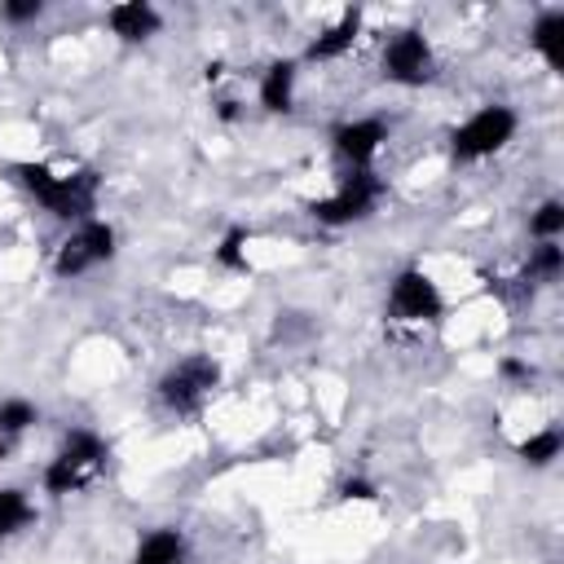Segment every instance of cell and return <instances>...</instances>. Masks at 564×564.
<instances>
[{
	"label": "cell",
	"instance_id": "cell-13",
	"mask_svg": "<svg viewBox=\"0 0 564 564\" xmlns=\"http://www.w3.org/2000/svg\"><path fill=\"white\" fill-rule=\"evenodd\" d=\"M529 44L538 48V57H542L551 70H560V66H564V9L538 13V22L529 26Z\"/></svg>",
	"mask_w": 564,
	"mask_h": 564
},
{
	"label": "cell",
	"instance_id": "cell-20",
	"mask_svg": "<svg viewBox=\"0 0 564 564\" xmlns=\"http://www.w3.org/2000/svg\"><path fill=\"white\" fill-rule=\"evenodd\" d=\"M216 260L225 269H247V229H229L216 247Z\"/></svg>",
	"mask_w": 564,
	"mask_h": 564
},
{
	"label": "cell",
	"instance_id": "cell-19",
	"mask_svg": "<svg viewBox=\"0 0 564 564\" xmlns=\"http://www.w3.org/2000/svg\"><path fill=\"white\" fill-rule=\"evenodd\" d=\"M529 234L538 242H560V234H564V203L546 198L538 212H529Z\"/></svg>",
	"mask_w": 564,
	"mask_h": 564
},
{
	"label": "cell",
	"instance_id": "cell-9",
	"mask_svg": "<svg viewBox=\"0 0 564 564\" xmlns=\"http://www.w3.org/2000/svg\"><path fill=\"white\" fill-rule=\"evenodd\" d=\"M383 141H388V123L375 119V115H370V119H348V123H339V128L330 132L335 154H339L352 172H366Z\"/></svg>",
	"mask_w": 564,
	"mask_h": 564
},
{
	"label": "cell",
	"instance_id": "cell-7",
	"mask_svg": "<svg viewBox=\"0 0 564 564\" xmlns=\"http://www.w3.org/2000/svg\"><path fill=\"white\" fill-rule=\"evenodd\" d=\"M388 313L397 322H436L445 313V295L423 269H401L388 286Z\"/></svg>",
	"mask_w": 564,
	"mask_h": 564
},
{
	"label": "cell",
	"instance_id": "cell-4",
	"mask_svg": "<svg viewBox=\"0 0 564 564\" xmlns=\"http://www.w3.org/2000/svg\"><path fill=\"white\" fill-rule=\"evenodd\" d=\"M220 388V361L207 357V352H194V357H181L176 366H167L159 375V401L172 410V414H194L203 410V401Z\"/></svg>",
	"mask_w": 564,
	"mask_h": 564
},
{
	"label": "cell",
	"instance_id": "cell-5",
	"mask_svg": "<svg viewBox=\"0 0 564 564\" xmlns=\"http://www.w3.org/2000/svg\"><path fill=\"white\" fill-rule=\"evenodd\" d=\"M115 256V229L106 220H79L62 242H57V256H53V273L57 278H84L93 273L97 264H106Z\"/></svg>",
	"mask_w": 564,
	"mask_h": 564
},
{
	"label": "cell",
	"instance_id": "cell-11",
	"mask_svg": "<svg viewBox=\"0 0 564 564\" xmlns=\"http://www.w3.org/2000/svg\"><path fill=\"white\" fill-rule=\"evenodd\" d=\"M295 62L291 57H278V62H269V70L260 75V88H256V97H260V106L269 110V115H282V110H291V101H295Z\"/></svg>",
	"mask_w": 564,
	"mask_h": 564
},
{
	"label": "cell",
	"instance_id": "cell-12",
	"mask_svg": "<svg viewBox=\"0 0 564 564\" xmlns=\"http://www.w3.org/2000/svg\"><path fill=\"white\" fill-rule=\"evenodd\" d=\"M357 31H361V13L348 9L339 22H330V26L304 48V57H308V62H335V57H344V53L357 44Z\"/></svg>",
	"mask_w": 564,
	"mask_h": 564
},
{
	"label": "cell",
	"instance_id": "cell-21",
	"mask_svg": "<svg viewBox=\"0 0 564 564\" xmlns=\"http://www.w3.org/2000/svg\"><path fill=\"white\" fill-rule=\"evenodd\" d=\"M40 13H44V4H40V0H9V4H0V18H4V22H13V26L35 22Z\"/></svg>",
	"mask_w": 564,
	"mask_h": 564
},
{
	"label": "cell",
	"instance_id": "cell-18",
	"mask_svg": "<svg viewBox=\"0 0 564 564\" xmlns=\"http://www.w3.org/2000/svg\"><path fill=\"white\" fill-rule=\"evenodd\" d=\"M564 273V247L560 242H538L529 251V264H524V278L529 282H555Z\"/></svg>",
	"mask_w": 564,
	"mask_h": 564
},
{
	"label": "cell",
	"instance_id": "cell-15",
	"mask_svg": "<svg viewBox=\"0 0 564 564\" xmlns=\"http://www.w3.org/2000/svg\"><path fill=\"white\" fill-rule=\"evenodd\" d=\"M35 423H40L35 401H26V397H4V401H0V454H4L22 432H31Z\"/></svg>",
	"mask_w": 564,
	"mask_h": 564
},
{
	"label": "cell",
	"instance_id": "cell-3",
	"mask_svg": "<svg viewBox=\"0 0 564 564\" xmlns=\"http://www.w3.org/2000/svg\"><path fill=\"white\" fill-rule=\"evenodd\" d=\"M516 128H520V115L511 110V106H480L476 115H467L458 128H454V137H449V154L458 159V163H476V159H489V154H498L511 137H516Z\"/></svg>",
	"mask_w": 564,
	"mask_h": 564
},
{
	"label": "cell",
	"instance_id": "cell-14",
	"mask_svg": "<svg viewBox=\"0 0 564 564\" xmlns=\"http://www.w3.org/2000/svg\"><path fill=\"white\" fill-rule=\"evenodd\" d=\"M132 564H185V538L176 529H150L137 542Z\"/></svg>",
	"mask_w": 564,
	"mask_h": 564
},
{
	"label": "cell",
	"instance_id": "cell-17",
	"mask_svg": "<svg viewBox=\"0 0 564 564\" xmlns=\"http://www.w3.org/2000/svg\"><path fill=\"white\" fill-rule=\"evenodd\" d=\"M560 449H564V432L551 423V427H542V432L524 436L516 454H520V463H529V467H551V463L560 458Z\"/></svg>",
	"mask_w": 564,
	"mask_h": 564
},
{
	"label": "cell",
	"instance_id": "cell-1",
	"mask_svg": "<svg viewBox=\"0 0 564 564\" xmlns=\"http://www.w3.org/2000/svg\"><path fill=\"white\" fill-rule=\"evenodd\" d=\"M13 181L57 220H93L97 176L93 172H53L48 163H13Z\"/></svg>",
	"mask_w": 564,
	"mask_h": 564
},
{
	"label": "cell",
	"instance_id": "cell-8",
	"mask_svg": "<svg viewBox=\"0 0 564 564\" xmlns=\"http://www.w3.org/2000/svg\"><path fill=\"white\" fill-rule=\"evenodd\" d=\"M432 44L423 40V31H397L383 44V75L401 88H419L432 79Z\"/></svg>",
	"mask_w": 564,
	"mask_h": 564
},
{
	"label": "cell",
	"instance_id": "cell-22",
	"mask_svg": "<svg viewBox=\"0 0 564 564\" xmlns=\"http://www.w3.org/2000/svg\"><path fill=\"white\" fill-rule=\"evenodd\" d=\"M344 494H348V498H370V485H361V480L352 485V480H348V485H344Z\"/></svg>",
	"mask_w": 564,
	"mask_h": 564
},
{
	"label": "cell",
	"instance_id": "cell-6",
	"mask_svg": "<svg viewBox=\"0 0 564 564\" xmlns=\"http://www.w3.org/2000/svg\"><path fill=\"white\" fill-rule=\"evenodd\" d=\"M379 198H383V181L370 167L366 172H348L335 194L313 203V216L322 225H352V220H366L379 207Z\"/></svg>",
	"mask_w": 564,
	"mask_h": 564
},
{
	"label": "cell",
	"instance_id": "cell-10",
	"mask_svg": "<svg viewBox=\"0 0 564 564\" xmlns=\"http://www.w3.org/2000/svg\"><path fill=\"white\" fill-rule=\"evenodd\" d=\"M106 26H110L123 44H145L150 35H159L163 13H159L150 0H119V4L106 9Z\"/></svg>",
	"mask_w": 564,
	"mask_h": 564
},
{
	"label": "cell",
	"instance_id": "cell-2",
	"mask_svg": "<svg viewBox=\"0 0 564 564\" xmlns=\"http://www.w3.org/2000/svg\"><path fill=\"white\" fill-rule=\"evenodd\" d=\"M101 467H106V441H101L97 432H88V427H75V432L62 441V449L44 463V476H40V480H44V494L66 498V494L93 485Z\"/></svg>",
	"mask_w": 564,
	"mask_h": 564
},
{
	"label": "cell",
	"instance_id": "cell-16",
	"mask_svg": "<svg viewBox=\"0 0 564 564\" xmlns=\"http://www.w3.org/2000/svg\"><path fill=\"white\" fill-rule=\"evenodd\" d=\"M31 520H35V507H31L26 489H18V485H4V489H0V538H13V533H22Z\"/></svg>",
	"mask_w": 564,
	"mask_h": 564
}]
</instances>
